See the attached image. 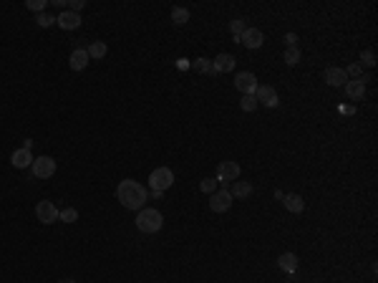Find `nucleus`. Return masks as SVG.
I'll list each match as a JSON object with an SVG mask.
<instances>
[{
    "label": "nucleus",
    "instance_id": "f257e3e1",
    "mask_svg": "<svg viewBox=\"0 0 378 283\" xmlns=\"http://www.w3.org/2000/svg\"><path fill=\"white\" fill-rule=\"evenodd\" d=\"M116 197L126 210H136V213H139V210L144 207L149 192H146V187L144 185H139L136 180H124V182H118Z\"/></svg>",
    "mask_w": 378,
    "mask_h": 283
},
{
    "label": "nucleus",
    "instance_id": "f03ea898",
    "mask_svg": "<svg viewBox=\"0 0 378 283\" xmlns=\"http://www.w3.org/2000/svg\"><path fill=\"white\" fill-rule=\"evenodd\" d=\"M164 225V218L156 207H142L139 215H136V228L142 233H159Z\"/></svg>",
    "mask_w": 378,
    "mask_h": 283
},
{
    "label": "nucleus",
    "instance_id": "7ed1b4c3",
    "mask_svg": "<svg viewBox=\"0 0 378 283\" xmlns=\"http://www.w3.org/2000/svg\"><path fill=\"white\" fill-rule=\"evenodd\" d=\"M149 185L154 192H164L174 185V172L169 167H156L151 175H149Z\"/></svg>",
    "mask_w": 378,
    "mask_h": 283
},
{
    "label": "nucleus",
    "instance_id": "20e7f679",
    "mask_svg": "<svg viewBox=\"0 0 378 283\" xmlns=\"http://www.w3.org/2000/svg\"><path fill=\"white\" fill-rule=\"evenodd\" d=\"M232 195H230V190H214L212 195H209V210L212 213H227L230 207H232Z\"/></svg>",
    "mask_w": 378,
    "mask_h": 283
},
{
    "label": "nucleus",
    "instance_id": "39448f33",
    "mask_svg": "<svg viewBox=\"0 0 378 283\" xmlns=\"http://www.w3.org/2000/svg\"><path fill=\"white\" fill-rule=\"evenodd\" d=\"M30 169H33V175H35V177H41V180L53 177V175H56V159L48 157V155H41V157L33 159Z\"/></svg>",
    "mask_w": 378,
    "mask_h": 283
},
{
    "label": "nucleus",
    "instance_id": "423d86ee",
    "mask_svg": "<svg viewBox=\"0 0 378 283\" xmlns=\"http://www.w3.org/2000/svg\"><path fill=\"white\" fill-rule=\"evenodd\" d=\"M257 76L252 73V71H242V73H237L234 76V89L237 91H242V96H250L257 91Z\"/></svg>",
    "mask_w": 378,
    "mask_h": 283
},
{
    "label": "nucleus",
    "instance_id": "0eeeda50",
    "mask_svg": "<svg viewBox=\"0 0 378 283\" xmlns=\"http://www.w3.org/2000/svg\"><path fill=\"white\" fill-rule=\"evenodd\" d=\"M35 215H38V220L43 222V225H51V222L58 220V207L51 200H41L35 205Z\"/></svg>",
    "mask_w": 378,
    "mask_h": 283
},
{
    "label": "nucleus",
    "instance_id": "6e6552de",
    "mask_svg": "<svg viewBox=\"0 0 378 283\" xmlns=\"http://www.w3.org/2000/svg\"><path fill=\"white\" fill-rule=\"evenodd\" d=\"M240 177V164L237 162H222L220 167H217V182H222V187L227 185V182H234Z\"/></svg>",
    "mask_w": 378,
    "mask_h": 283
},
{
    "label": "nucleus",
    "instance_id": "1a4fd4ad",
    "mask_svg": "<svg viewBox=\"0 0 378 283\" xmlns=\"http://www.w3.org/2000/svg\"><path fill=\"white\" fill-rule=\"evenodd\" d=\"M366 81H368V76H358V79L346 81V94H348V99H353V101L363 99V96H366V89H368Z\"/></svg>",
    "mask_w": 378,
    "mask_h": 283
},
{
    "label": "nucleus",
    "instance_id": "9d476101",
    "mask_svg": "<svg viewBox=\"0 0 378 283\" xmlns=\"http://www.w3.org/2000/svg\"><path fill=\"white\" fill-rule=\"evenodd\" d=\"M240 43L245 48H260L265 43V35H262L260 28H245V33L240 35Z\"/></svg>",
    "mask_w": 378,
    "mask_h": 283
},
{
    "label": "nucleus",
    "instance_id": "9b49d317",
    "mask_svg": "<svg viewBox=\"0 0 378 283\" xmlns=\"http://www.w3.org/2000/svg\"><path fill=\"white\" fill-rule=\"evenodd\" d=\"M56 26H61L63 31H76L81 26V13H71V10H61V15L56 18Z\"/></svg>",
    "mask_w": 378,
    "mask_h": 283
},
{
    "label": "nucleus",
    "instance_id": "f8f14e48",
    "mask_svg": "<svg viewBox=\"0 0 378 283\" xmlns=\"http://www.w3.org/2000/svg\"><path fill=\"white\" fill-rule=\"evenodd\" d=\"M255 99H257V104H262V106H277V91L272 89V86H257V91H255Z\"/></svg>",
    "mask_w": 378,
    "mask_h": 283
},
{
    "label": "nucleus",
    "instance_id": "ddd939ff",
    "mask_svg": "<svg viewBox=\"0 0 378 283\" xmlns=\"http://www.w3.org/2000/svg\"><path fill=\"white\" fill-rule=\"evenodd\" d=\"M346 81H348V76H346L343 68H338V66H328L325 68V84L328 86H346Z\"/></svg>",
    "mask_w": 378,
    "mask_h": 283
},
{
    "label": "nucleus",
    "instance_id": "4468645a",
    "mask_svg": "<svg viewBox=\"0 0 378 283\" xmlns=\"http://www.w3.org/2000/svg\"><path fill=\"white\" fill-rule=\"evenodd\" d=\"M234 68V56L232 53H220L214 61H212V73H227Z\"/></svg>",
    "mask_w": 378,
    "mask_h": 283
},
{
    "label": "nucleus",
    "instance_id": "2eb2a0df",
    "mask_svg": "<svg viewBox=\"0 0 378 283\" xmlns=\"http://www.w3.org/2000/svg\"><path fill=\"white\" fill-rule=\"evenodd\" d=\"M10 164L15 167V169H26V167H30L33 164V155H30V149H15L13 152V157H10Z\"/></svg>",
    "mask_w": 378,
    "mask_h": 283
},
{
    "label": "nucleus",
    "instance_id": "dca6fc26",
    "mask_svg": "<svg viewBox=\"0 0 378 283\" xmlns=\"http://www.w3.org/2000/svg\"><path fill=\"white\" fill-rule=\"evenodd\" d=\"M88 61H91V59H88L86 48H76V51L71 53V59H68V66H71L73 71H84L88 66Z\"/></svg>",
    "mask_w": 378,
    "mask_h": 283
},
{
    "label": "nucleus",
    "instance_id": "f3484780",
    "mask_svg": "<svg viewBox=\"0 0 378 283\" xmlns=\"http://www.w3.org/2000/svg\"><path fill=\"white\" fill-rule=\"evenodd\" d=\"M283 205L290 210V213H303L305 210V202L300 195H283Z\"/></svg>",
    "mask_w": 378,
    "mask_h": 283
},
{
    "label": "nucleus",
    "instance_id": "a211bd4d",
    "mask_svg": "<svg viewBox=\"0 0 378 283\" xmlns=\"http://www.w3.org/2000/svg\"><path fill=\"white\" fill-rule=\"evenodd\" d=\"M277 263H280V268H283L285 273H295V271H297V255H295V253H283V255L277 258Z\"/></svg>",
    "mask_w": 378,
    "mask_h": 283
},
{
    "label": "nucleus",
    "instance_id": "6ab92c4d",
    "mask_svg": "<svg viewBox=\"0 0 378 283\" xmlns=\"http://www.w3.org/2000/svg\"><path fill=\"white\" fill-rule=\"evenodd\" d=\"M86 51H88V59H104V56L109 53V46H106L104 41H93Z\"/></svg>",
    "mask_w": 378,
    "mask_h": 283
},
{
    "label": "nucleus",
    "instance_id": "aec40b11",
    "mask_svg": "<svg viewBox=\"0 0 378 283\" xmlns=\"http://www.w3.org/2000/svg\"><path fill=\"white\" fill-rule=\"evenodd\" d=\"M250 192H252V185H250V182H234L232 190H230L232 197H247Z\"/></svg>",
    "mask_w": 378,
    "mask_h": 283
},
{
    "label": "nucleus",
    "instance_id": "412c9836",
    "mask_svg": "<svg viewBox=\"0 0 378 283\" xmlns=\"http://www.w3.org/2000/svg\"><path fill=\"white\" fill-rule=\"evenodd\" d=\"M172 21H174L176 26H184V23L189 21V10H187V8H179V5L172 8Z\"/></svg>",
    "mask_w": 378,
    "mask_h": 283
},
{
    "label": "nucleus",
    "instance_id": "4be33fe9",
    "mask_svg": "<svg viewBox=\"0 0 378 283\" xmlns=\"http://www.w3.org/2000/svg\"><path fill=\"white\" fill-rule=\"evenodd\" d=\"M230 31H232L234 43H240V35L245 33V21H242V18H234L232 23H230Z\"/></svg>",
    "mask_w": 378,
    "mask_h": 283
},
{
    "label": "nucleus",
    "instance_id": "5701e85b",
    "mask_svg": "<svg viewBox=\"0 0 378 283\" xmlns=\"http://www.w3.org/2000/svg\"><path fill=\"white\" fill-rule=\"evenodd\" d=\"M240 106H242V111H255V109H257L260 104H257V99H255V94H250V96H242Z\"/></svg>",
    "mask_w": 378,
    "mask_h": 283
},
{
    "label": "nucleus",
    "instance_id": "b1692460",
    "mask_svg": "<svg viewBox=\"0 0 378 283\" xmlns=\"http://www.w3.org/2000/svg\"><path fill=\"white\" fill-rule=\"evenodd\" d=\"M192 68L200 71V73H212V61L209 59H197V61H192Z\"/></svg>",
    "mask_w": 378,
    "mask_h": 283
},
{
    "label": "nucleus",
    "instance_id": "393cba45",
    "mask_svg": "<svg viewBox=\"0 0 378 283\" xmlns=\"http://www.w3.org/2000/svg\"><path fill=\"white\" fill-rule=\"evenodd\" d=\"M58 220H61V222H76V220H78V213H76L73 207L58 210Z\"/></svg>",
    "mask_w": 378,
    "mask_h": 283
},
{
    "label": "nucleus",
    "instance_id": "a878e982",
    "mask_svg": "<svg viewBox=\"0 0 378 283\" xmlns=\"http://www.w3.org/2000/svg\"><path fill=\"white\" fill-rule=\"evenodd\" d=\"M35 21H38V26H41V28H48V26H53V23H56V18H53V15H48V13H38V18H35Z\"/></svg>",
    "mask_w": 378,
    "mask_h": 283
},
{
    "label": "nucleus",
    "instance_id": "bb28decb",
    "mask_svg": "<svg viewBox=\"0 0 378 283\" xmlns=\"http://www.w3.org/2000/svg\"><path fill=\"white\" fill-rule=\"evenodd\" d=\"M297 61H300V51H297V48H288V51H285V63H288V66H295Z\"/></svg>",
    "mask_w": 378,
    "mask_h": 283
},
{
    "label": "nucleus",
    "instance_id": "cd10ccee",
    "mask_svg": "<svg viewBox=\"0 0 378 283\" xmlns=\"http://www.w3.org/2000/svg\"><path fill=\"white\" fill-rule=\"evenodd\" d=\"M200 190L207 192V195H212V192L217 190V180H212V177H209V180H202V182H200Z\"/></svg>",
    "mask_w": 378,
    "mask_h": 283
},
{
    "label": "nucleus",
    "instance_id": "c85d7f7f",
    "mask_svg": "<svg viewBox=\"0 0 378 283\" xmlns=\"http://www.w3.org/2000/svg\"><path fill=\"white\" fill-rule=\"evenodd\" d=\"M361 61L366 63V66H376V53L373 51H363L361 53Z\"/></svg>",
    "mask_w": 378,
    "mask_h": 283
},
{
    "label": "nucleus",
    "instance_id": "c756f323",
    "mask_svg": "<svg viewBox=\"0 0 378 283\" xmlns=\"http://www.w3.org/2000/svg\"><path fill=\"white\" fill-rule=\"evenodd\" d=\"M84 5H86L84 0H68V10H71V13H81Z\"/></svg>",
    "mask_w": 378,
    "mask_h": 283
},
{
    "label": "nucleus",
    "instance_id": "7c9ffc66",
    "mask_svg": "<svg viewBox=\"0 0 378 283\" xmlns=\"http://www.w3.org/2000/svg\"><path fill=\"white\" fill-rule=\"evenodd\" d=\"M30 10H38V13H43V8H46V0H28L26 3Z\"/></svg>",
    "mask_w": 378,
    "mask_h": 283
},
{
    "label": "nucleus",
    "instance_id": "2f4dec72",
    "mask_svg": "<svg viewBox=\"0 0 378 283\" xmlns=\"http://www.w3.org/2000/svg\"><path fill=\"white\" fill-rule=\"evenodd\" d=\"M343 71H346V76H353V79H358V76H361V63H353V66L343 68Z\"/></svg>",
    "mask_w": 378,
    "mask_h": 283
},
{
    "label": "nucleus",
    "instance_id": "473e14b6",
    "mask_svg": "<svg viewBox=\"0 0 378 283\" xmlns=\"http://www.w3.org/2000/svg\"><path fill=\"white\" fill-rule=\"evenodd\" d=\"M338 111H341V114H346V117H350V114H355V106H353V104H341V106H338Z\"/></svg>",
    "mask_w": 378,
    "mask_h": 283
},
{
    "label": "nucleus",
    "instance_id": "72a5a7b5",
    "mask_svg": "<svg viewBox=\"0 0 378 283\" xmlns=\"http://www.w3.org/2000/svg\"><path fill=\"white\" fill-rule=\"evenodd\" d=\"M285 43H288L290 48H295V43H297V35H295V33H288V35H285Z\"/></svg>",
    "mask_w": 378,
    "mask_h": 283
},
{
    "label": "nucleus",
    "instance_id": "f704fd0d",
    "mask_svg": "<svg viewBox=\"0 0 378 283\" xmlns=\"http://www.w3.org/2000/svg\"><path fill=\"white\" fill-rule=\"evenodd\" d=\"M53 5H56V8H66V5H68V0H53Z\"/></svg>",
    "mask_w": 378,
    "mask_h": 283
},
{
    "label": "nucleus",
    "instance_id": "c9c22d12",
    "mask_svg": "<svg viewBox=\"0 0 378 283\" xmlns=\"http://www.w3.org/2000/svg\"><path fill=\"white\" fill-rule=\"evenodd\" d=\"M176 66H179V68H189V63H187V59H179V61H176Z\"/></svg>",
    "mask_w": 378,
    "mask_h": 283
},
{
    "label": "nucleus",
    "instance_id": "e433bc0d",
    "mask_svg": "<svg viewBox=\"0 0 378 283\" xmlns=\"http://www.w3.org/2000/svg\"><path fill=\"white\" fill-rule=\"evenodd\" d=\"M61 283H76V281H73V278H63Z\"/></svg>",
    "mask_w": 378,
    "mask_h": 283
}]
</instances>
